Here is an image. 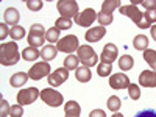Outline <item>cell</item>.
I'll return each mask as SVG.
<instances>
[{"mask_svg": "<svg viewBox=\"0 0 156 117\" xmlns=\"http://www.w3.org/2000/svg\"><path fill=\"white\" fill-rule=\"evenodd\" d=\"M19 61L17 42H3L0 45V62L2 66H14Z\"/></svg>", "mask_w": 156, "mask_h": 117, "instance_id": "1", "label": "cell"}, {"mask_svg": "<svg viewBox=\"0 0 156 117\" xmlns=\"http://www.w3.org/2000/svg\"><path fill=\"white\" fill-rule=\"evenodd\" d=\"M119 11L122 12L123 16H126V17H129L131 19L139 28H142V30H145V28H151V25L144 19V14L140 12V9L136 6V5H125V6H120L119 8Z\"/></svg>", "mask_w": 156, "mask_h": 117, "instance_id": "2", "label": "cell"}, {"mask_svg": "<svg viewBox=\"0 0 156 117\" xmlns=\"http://www.w3.org/2000/svg\"><path fill=\"white\" fill-rule=\"evenodd\" d=\"M76 56L81 61L83 66H86V67H94L97 64V59H98L95 50L90 45H80L76 50Z\"/></svg>", "mask_w": 156, "mask_h": 117, "instance_id": "3", "label": "cell"}, {"mask_svg": "<svg viewBox=\"0 0 156 117\" xmlns=\"http://www.w3.org/2000/svg\"><path fill=\"white\" fill-rule=\"evenodd\" d=\"M56 8H58V12L61 14V17L64 19H70V17L75 19L78 16V3L75 0H58Z\"/></svg>", "mask_w": 156, "mask_h": 117, "instance_id": "4", "label": "cell"}, {"mask_svg": "<svg viewBox=\"0 0 156 117\" xmlns=\"http://www.w3.org/2000/svg\"><path fill=\"white\" fill-rule=\"evenodd\" d=\"M41 98L45 105L51 106V108H58L62 105L64 101V97L61 92H58L56 89H51V87H45L41 90Z\"/></svg>", "mask_w": 156, "mask_h": 117, "instance_id": "5", "label": "cell"}, {"mask_svg": "<svg viewBox=\"0 0 156 117\" xmlns=\"http://www.w3.org/2000/svg\"><path fill=\"white\" fill-rule=\"evenodd\" d=\"M78 37L75 34H67L59 39V42L56 44V48L58 51H62V53H69L72 55L75 50H78Z\"/></svg>", "mask_w": 156, "mask_h": 117, "instance_id": "6", "label": "cell"}, {"mask_svg": "<svg viewBox=\"0 0 156 117\" xmlns=\"http://www.w3.org/2000/svg\"><path fill=\"white\" fill-rule=\"evenodd\" d=\"M51 73V69H50V64L45 62V61H41V62H36L33 67H30L28 70V76L30 80H34V81H39L42 80L44 76H48Z\"/></svg>", "mask_w": 156, "mask_h": 117, "instance_id": "7", "label": "cell"}, {"mask_svg": "<svg viewBox=\"0 0 156 117\" xmlns=\"http://www.w3.org/2000/svg\"><path fill=\"white\" fill-rule=\"evenodd\" d=\"M37 97H41L39 89H36V87H27V89L19 90V94H17V103H19L20 106L31 105V103H34L37 100Z\"/></svg>", "mask_w": 156, "mask_h": 117, "instance_id": "8", "label": "cell"}, {"mask_svg": "<svg viewBox=\"0 0 156 117\" xmlns=\"http://www.w3.org/2000/svg\"><path fill=\"white\" fill-rule=\"evenodd\" d=\"M97 14L94 8H86L81 12H78V16L75 17V23L80 25V27H92L94 20H97Z\"/></svg>", "mask_w": 156, "mask_h": 117, "instance_id": "9", "label": "cell"}, {"mask_svg": "<svg viewBox=\"0 0 156 117\" xmlns=\"http://www.w3.org/2000/svg\"><path fill=\"white\" fill-rule=\"evenodd\" d=\"M69 78V70L66 69V67H59V69H56L55 72H51L50 75H48V84L51 86V87H58V86H61L64 81H66Z\"/></svg>", "mask_w": 156, "mask_h": 117, "instance_id": "10", "label": "cell"}, {"mask_svg": "<svg viewBox=\"0 0 156 117\" xmlns=\"http://www.w3.org/2000/svg\"><path fill=\"white\" fill-rule=\"evenodd\" d=\"M131 84L129 83V78L125 73H114L109 76V86L112 89H128V86Z\"/></svg>", "mask_w": 156, "mask_h": 117, "instance_id": "11", "label": "cell"}, {"mask_svg": "<svg viewBox=\"0 0 156 117\" xmlns=\"http://www.w3.org/2000/svg\"><path fill=\"white\" fill-rule=\"evenodd\" d=\"M117 55H119V50L114 44H106L101 50V62H106V64H112L115 59H117Z\"/></svg>", "mask_w": 156, "mask_h": 117, "instance_id": "12", "label": "cell"}, {"mask_svg": "<svg viewBox=\"0 0 156 117\" xmlns=\"http://www.w3.org/2000/svg\"><path fill=\"white\" fill-rule=\"evenodd\" d=\"M105 34H106V28L98 25V27H90L86 31L84 37H86L87 42H98L100 39H103V36H105Z\"/></svg>", "mask_w": 156, "mask_h": 117, "instance_id": "13", "label": "cell"}, {"mask_svg": "<svg viewBox=\"0 0 156 117\" xmlns=\"http://www.w3.org/2000/svg\"><path fill=\"white\" fill-rule=\"evenodd\" d=\"M139 84L144 87H154L156 86V72L154 70H144L139 75Z\"/></svg>", "mask_w": 156, "mask_h": 117, "instance_id": "14", "label": "cell"}, {"mask_svg": "<svg viewBox=\"0 0 156 117\" xmlns=\"http://www.w3.org/2000/svg\"><path fill=\"white\" fill-rule=\"evenodd\" d=\"M19 19H20V14H19V11L16 8L11 6V8H6L5 9V12H3V22L6 25H12V27H16Z\"/></svg>", "mask_w": 156, "mask_h": 117, "instance_id": "15", "label": "cell"}, {"mask_svg": "<svg viewBox=\"0 0 156 117\" xmlns=\"http://www.w3.org/2000/svg\"><path fill=\"white\" fill-rule=\"evenodd\" d=\"M80 114H81V108L75 100H69L64 105V115L66 117H80Z\"/></svg>", "mask_w": 156, "mask_h": 117, "instance_id": "16", "label": "cell"}, {"mask_svg": "<svg viewBox=\"0 0 156 117\" xmlns=\"http://www.w3.org/2000/svg\"><path fill=\"white\" fill-rule=\"evenodd\" d=\"M56 55H58V48H56L53 44L44 45V47L41 48V58H42V61H45V62L55 59Z\"/></svg>", "mask_w": 156, "mask_h": 117, "instance_id": "17", "label": "cell"}, {"mask_svg": "<svg viewBox=\"0 0 156 117\" xmlns=\"http://www.w3.org/2000/svg\"><path fill=\"white\" fill-rule=\"evenodd\" d=\"M28 73H23V72H17V73H14L11 78H9V84L12 86V87H20V86H23L25 83L28 81Z\"/></svg>", "mask_w": 156, "mask_h": 117, "instance_id": "18", "label": "cell"}, {"mask_svg": "<svg viewBox=\"0 0 156 117\" xmlns=\"http://www.w3.org/2000/svg\"><path fill=\"white\" fill-rule=\"evenodd\" d=\"M117 8H120V0H105L101 3V12L108 16H112V11Z\"/></svg>", "mask_w": 156, "mask_h": 117, "instance_id": "19", "label": "cell"}, {"mask_svg": "<svg viewBox=\"0 0 156 117\" xmlns=\"http://www.w3.org/2000/svg\"><path fill=\"white\" fill-rule=\"evenodd\" d=\"M148 37L145 34H137L134 39H133V47L136 50H140V51H145L148 48Z\"/></svg>", "mask_w": 156, "mask_h": 117, "instance_id": "20", "label": "cell"}, {"mask_svg": "<svg viewBox=\"0 0 156 117\" xmlns=\"http://www.w3.org/2000/svg\"><path fill=\"white\" fill-rule=\"evenodd\" d=\"M75 76H76V80L80 81V83H87L90 80V76H92V73H90V69L89 67L81 66V67H78L75 70Z\"/></svg>", "mask_w": 156, "mask_h": 117, "instance_id": "21", "label": "cell"}, {"mask_svg": "<svg viewBox=\"0 0 156 117\" xmlns=\"http://www.w3.org/2000/svg\"><path fill=\"white\" fill-rule=\"evenodd\" d=\"M39 56H41V51L34 47H27L22 50V58L25 61H36Z\"/></svg>", "mask_w": 156, "mask_h": 117, "instance_id": "22", "label": "cell"}, {"mask_svg": "<svg viewBox=\"0 0 156 117\" xmlns=\"http://www.w3.org/2000/svg\"><path fill=\"white\" fill-rule=\"evenodd\" d=\"M142 56H144L145 62L151 67V70H154V72H156V50L147 48V50L144 51V55H142Z\"/></svg>", "mask_w": 156, "mask_h": 117, "instance_id": "23", "label": "cell"}, {"mask_svg": "<svg viewBox=\"0 0 156 117\" xmlns=\"http://www.w3.org/2000/svg\"><path fill=\"white\" fill-rule=\"evenodd\" d=\"M134 66V59L133 56H129V55H122L119 58V67L122 70H131Z\"/></svg>", "mask_w": 156, "mask_h": 117, "instance_id": "24", "label": "cell"}, {"mask_svg": "<svg viewBox=\"0 0 156 117\" xmlns=\"http://www.w3.org/2000/svg\"><path fill=\"white\" fill-rule=\"evenodd\" d=\"M59 33H61V30H58L56 27H51V28H48L47 31H45V41L47 42H59Z\"/></svg>", "mask_w": 156, "mask_h": 117, "instance_id": "25", "label": "cell"}, {"mask_svg": "<svg viewBox=\"0 0 156 117\" xmlns=\"http://www.w3.org/2000/svg\"><path fill=\"white\" fill-rule=\"evenodd\" d=\"M78 62H80V59H78L76 55H67L66 59H64V67H66L67 70H76L78 69Z\"/></svg>", "mask_w": 156, "mask_h": 117, "instance_id": "26", "label": "cell"}, {"mask_svg": "<svg viewBox=\"0 0 156 117\" xmlns=\"http://www.w3.org/2000/svg\"><path fill=\"white\" fill-rule=\"evenodd\" d=\"M9 36H11V39L12 41H20V39L25 36V28L23 27H20V25H16V27H11V30H9Z\"/></svg>", "mask_w": 156, "mask_h": 117, "instance_id": "27", "label": "cell"}, {"mask_svg": "<svg viewBox=\"0 0 156 117\" xmlns=\"http://www.w3.org/2000/svg\"><path fill=\"white\" fill-rule=\"evenodd\" d=\"M44 41H45V36H39V34H28V44L30 47H44Z\"/></svg>", "mask_w": 156, "mask_h": 117, "instance_id": "28", "label": "cell"}, {"mask_svg": "<svg viewBox=\"0 0 156 117\" xmlns=\"http://www.w3.org/2000/svg\"><path fill=\"white\" fill-rule=\"evenodd\" d=\"M120 106H122V100L117 97V95H111V97L108 98V109H109V111L117 112V111L120 109Z\"/></svg>", "mask_w": 156, "mask_h": 117, "instance_id": "29", "label": "cell"}, {"mask_svg": "<svg viewBox=\"0 0 156 117\" xmlns=\"http://www.w3.org/2000/svg\"><path fill=\"white\" fill-rule=\"evenodd\" d=\"M111 70H112V66L111 64H106V62H100L97 66L98 76H108V75H111Z\"/></svg>", "mask_w": 156, "mask_h": 117, "instance_id": "30", "label": "cell"}, {"mask_svg": "<svg viewBox=\"0 0 156 117\" xmlns=\"http://www.w3.org/2000/svg\"><path fill=\"white\" fill-rule=\"evenodd\" d=\"M55 27H56L58 30H70V27H72V20H70V19L59 17V19H56V22H55Z\"/></svg>", "mask_w": 156, "mask_h": 117, "instance_id": "31", "label": "cell"}, {"mask_svg": "<svg viewBox=\"0 0 156 117\" xmlns=\"http://www.w3.org/2000/svg\"><path fill=\"white\" fill-rule=\"evenodd\" d=\"M128 97L131 98V100H139L140 98V89L137 84H129L128 86Z\"/></svg>", "mask_w": 156, "mask_h": 117, "instance_id": "32", "label": "cell"}, {"mask_svg": "<svg viewBox=\"0 0 156 117\" xmlns=\"http://www.w3.org/2000/svg\"><path fill=\"white\" fill-rule=\"evenodd\" d=\"M97 20L100 22V27H106V25H111L112 23V16H108L105 12H98L97 14Z\"/></svg>", "mask_w": 156, "mask_h": 117, "instance_id": "33", "label": "cell"}, {"mask_svg": "<svg viewBox=\"0 0 156 117\" xmlns=\"http://www.w3.org/2000/svg\"><path fill=\"white\" fill-rule=\"evenodd\" d=\"M27 8L30 9V11H39V9H42V6H44V2L42 0H27Z\"/></svg>", "mask_w": 156, "mask_h": 117, "instance_id": "34", "label": "cell"}, {"mask_svg": "<svg viewBox=\"0 0 156 117\" xmlns=\"http://www.w3.org/2000/svg\"><path fill=\"white\" fill-rule=\"evenodd\" d=\"M44 25L41 23H33L31 28H30V34H39V36H45V31H44Z\"/></svg>", "mask_w": 156, "mask_h": 117, "instance_id": "35", "label": "cell"}, {"mask_svg": "<svg viewBox=\"0 0 156 117\" xmlns=\"http://www.w3.org/2000/svg\"><path fill=\"white\" fill-rule=\"evenodd\" d=\"M23 115V108L19 105H12L11 109H9V117H22Z\"/></svg>", "mask_w": 156, "mask_h": 117, "instance_id": "36", "label": "cell"}, {"mask_svg": "<svg viewBox=\"0 0 156 117\" xmlns=\"http://www.w3.org/2000/svg\"><path fill=\"white\" fill-rule=\"evenodd\" d=\"M144 19L151 25V23H156V9H148L144 12Z\"/></svg>", "mask_w": 156, "mask_h": 117, "instance_id": "37", "label": "cell"}, {"mask_svg": "<svg viewBox=\"0 0 156 117\" xmlns=\"http://www.w3.org/2000/svg\"><path fill=\"white\" fill-rule=\"evenodd\" d=\"M9 109H11L9 103L5 98H2V105H0V117H6V114H9Z\"/></svg>", "mask_w": 156, "mask_h": 117, "instance_id": "38", "label": "cell"}, {"mask_svg": "<svg viewBox=\"0 0 156 117\" xmlns=\"http://www.w3.org/2000/svg\"><path fill=\"white\" fill-rule=\"evenodd\" d=\"M134 117H156V111L154 109H144V111H139Z\"/></svg>", "mask_w": 156, "mask_h": 117, "instance_id": "39", "label": "cell"}, {"mask_svg": "<svg viewBox=\"0 0 156 117\" xmlns=\"http://www.w3.org/2000/svg\"><path fill=\"white\" fill-rule=\"evenodd\" d=\"M140 5H144V8L148 9H156V0H140Z\"/></svg>", "mask_w": 156, "mask_h": 117, "instance_id": "40", "label": "cell"}, {"mask_svg": "<svg viewBox=\"0 0 156 117\" xmlns=\"http://www.w3.org/2000/svg\"><path fill=\"white\" fill-rule=\"evenodd\" d=\"M0 30H2V31H0V39L3 41V39L6 37V34H9V30H11V28H8L6 23L2 22V23H0Z\"/></svg>", "mask_w": 156, "mask_h": 117, "instance_id": "41", "label": "cell"}, {"mask_svg": "<svg viewBox=\"0 0 156 117\" xmlns=\"http://www.w3.org/2000/svg\"><path fill=\"white\" fill-rule=\"evenodd\" d=\"M89 117H106V112L103 109H94L89 112Z\"/></svg>", "mask_w": 156, "mask_h": 117, "instance_id": "42", "label": "cell"}, {"mask_svg": "<svg viewBox=\"0 0 156 117\" xmlns=\"http://www.w3.org/2000/svg\"><path fill=\"white\" fill-rule=\"evenodd\" d=\"M150 33H151V37L154 39V41H156V23L153 25V27L150 28Z\"/></svg>", "mask_w": 156, "mask_h": 117, "instance_id": "43", "label": "cell"}, {"mask_svg": "<svg viewBox=\"0 0 156 117\" xmlns=\"http://www.w3.org/2000/svg\"><path fill=\"white\" fill-rule=\"evenodd\" d=\"M111 117H123V114H120V112H114Z\"/></svg>", "mask_w": 156, "mask_h": 117, "instance_id": "44", "label": "cell"}]
</instances>
